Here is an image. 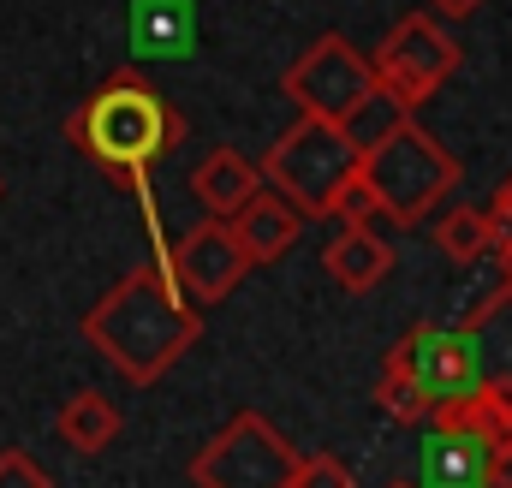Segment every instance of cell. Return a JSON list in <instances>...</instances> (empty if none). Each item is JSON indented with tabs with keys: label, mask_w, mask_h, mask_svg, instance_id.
<instances>
[{
	"label": "cell",
	"mask_w": 512,
	"mask_h": 488,
	"mask_svg": "<svg viewBox=\"0 0 512 488\" xmlns=\"http://www.w3.org/2000/svg\"><path fill=\"white\" fill-rule=\"evenodd\" d=\"M203 334L197 304L173 286L167 268H131L114 292L96 298V310L84 316V340L126 375L131 387L161 381Z\"/></svg>",
	"instance_id": "cell-1"
},
{
	"label": "cell",
	"mask_w": 512,
	"mask_h": 488,
	"mask_svg": "<svg viewBox=\"0 0 512 488\" xmlns=\"http://www.w3.org/2000/svg\"><path fill=\"white\" fill-rule=\"evenodd\" d=\"M66 137L102 161L114 179H126L131 191L143 185V173L185 137V120L137 78V72H114V84H102L72 120H66Z\"/></svg>",
	"instance_id": "cell-2"
},
{
	"label": "cell",
	"mask_w": 512,
	"mask_h": 488,
	"mask_svg": "<svg viewBox=\"0 0 512 488\" xmlns=\"http://www.w3.org/2000/svg\"><path fill=\"white\" fill-rule=\"evenodd\" d=\"M358 179L370 185V197L382 203L387 221L417 227V221L465 179V167H459V155H447L423 125L405 114L382 143H370V149L358 155Z\"/></svg>",
	"instance_id": "cell-3"
},
{
	"label": "cell",
	"mask_w": 512,
	"mask_h": 488,
	"mask_svg": "<svg viewBox=\"0 0 512 488\" xmlns=\"http://www.w3.org/2000/svg\"><path fill=\"white\" fill-rule=\"evenodd\" d=\"M262 179L298 203L310 221L334 209V197L358 179V149L352 137L340 131L334 120H316V114H298V125H286L274 137V149L262 155Z\"/></svg>",
	"instance_id": "cell-4"
},
{
	"label": "cell",
	"mask_w": 512,
	"mask_h": 488,
	"mask_svg": "<svg viewBox=\"0 0 512 488\" xmlns=\"http://www.w3.org/2000/svg\"><path fill=\"white\" fill-rule=\"evenodd\" d=\"M459 60H465L459 36L441 24V12H405V18H393V30L382 36L370 72H376V84L399 108H423L459 72Z\"/></svg>",
	"instance_id": "cell-5"
},
{
	"label": "cell",
	"mask_w": 512,
	"mask_h": 488,
	"mask_svg": "<svg viewBox=\"0 0 512 488\" xmlns=\"http://www.w3.org/2000/svg\"><path fill=\"white\" fill-rule=\"evenodd\" d=\"M292 471H298V453L286 447V435L262 411H239L191 459L197 488H292Z\"/></svg>",
	"instance_id": "cell-6"
},
{
	"label": "cell",
	"mask_w": 512,
	"mask_h": 488,
	"mask_svg": "<svg viewBox=\"0 0 512 488\" xmlns=\"http://www.w3.org/2000/svg\"><path fill=\"white\" fill-rule=\"evenodd\" d=\"M280 90L298 102V114L346 125L376 96V72H370V54H358L346 36H322V42H310L292 60V72L280 78Z\"/></svg>",
	"instance_id": "cell-7"
},
{
	"label": "cell",
	"mask_w": 512,
	"mask_h": 488,
	"mask_svg": "<svg viewBox=\"0 0 512 488\" xmlns=\"http://www.w3.org/2000/svg\"><path fill=\"white\" fill-rule=\"evenodd\" d=\"M167 274H173V286H179L191 304H221V298L251 274V262H245V250L233 239V227L209 215V221H197L185 239L173 244Z\"/></svg>",
	"instance_id": "cell-8"
},
{
	"label": "cell",
	"mask_w": 512,
	"mask_h": 488,
	"mask_svg": "<svg viewBox=\"0 0 512 488\" xmlns=\"http://www.w3.org/2000/svg\"><path fill=\"white\" fill-rule=\"evenodd\" d=\"M387 369H405L411 381H423L435 399H453L465 387H477V364H471V346L459 328H435V322H417L393 352Z\"/></svg>",
	"instance_id": "cell-9"
},
{
	"label": "cell",
	"mask_w": 512,
	"mask_h": 488,
	"mask_svg": "<svg viewBox=\"0 0 512 488\" xmlns=\"http://www.w3.org/2000/svg\"><path fill=\"white\" fill-rule=\"evenodd\" d=\"M304 221H310V215H304L298 203H286L274 185H268V191L256 185L251 197L227 215V227H233V239H239V250H245V262H251V268L280 262V256L292 250V239L304 233Z\"/></svg>",
	"instance_id": "cell-10"
},
{
	"label": "cell",
	"mask_w": 512,
	"mask_h": 488,
	"mask_svg": "<svg viewBox=\"0 0 512 488\" xmlns=\"http://www.w3.org/2000/svg\"><path fill=\"white\" fill-rule=\"evenodd\" d=\"M429 429H465V435H477V441L507 465L512 459V387L477 381V387H465V393H453V399H435Z\"/></svg>",
	"instance_id": "cell-11"
},
{
	"label": "cell",
	"mask_w": 512,
	"mask_h": 488,
	"mask_svg": "<svg viewBox=\"0 0 512 488\" xmlns=\"http://www.w3.org/2000/svg\"><path fill=\"white\" fill-rule=\"evenodd\" d=\"M131 54L137 60L197 54V6L191 0H131Z\"/></svg>",
	"instance_id": "cell-12"
},
{
	"label": "cell",
	"mask_w": 512,
	"mask_h": 488,
	"mask_svg": "<svg viewBox=\"0 0 512 488\" xmlns=\"http://www.w3.org/2000/svg\"><path fill=\"white\" fill-rule=\"evenodd\" d=\"M495 471H507V465L477 435L429 429V441H423V488H483Z\"/></svg>",
	"instance_id": "cell-13"
},
{
	"label": "cell",
	"mask_w": 512,
	"mask_h": 488,
	"mask_svg": "<svg viewBox=\"0 0 512 488\" xmlns=\"http://www.w3.org/2000/svg\"><path fill=\"white\" fill-rule=\"evenodd\" d=\"M465 346H471V364H477V381H501L512 387V286L489 292L471 316H465Z\"/></svg>",
	"instance_id": "cell-14"
},
{
	"label": "cell",
	"mask_w": 512,
	"mask_h": 488,
	"mask_svg": "<svg viewBox=\"0 0 512 488\" xmlns=\"http://www.w3.org/2000/svg\"><path fill=\"white\" fill-rule=\"evenodd\" d=\"M256 185H262V167H256L251 155H239V149H209V155L191 167V197H197L215 221H227Z\"/></svg>",
	"instance_id": "cell-15"
},
{
	"label": "cell",
	"mask_w": 512,
	"mask_h": 488,
	"mask_svg": "<svg viewBox=\"0 0 512 488\" xmlns=\"http://www.w3.org/2000/svg\"><path fill=\"white\" fill-rule=\"evenodd\" d=\"M322 268L334 274V286H346V292H370V286H382L387 268H393V244L376 239L370 227H346L340 239L322 250Z\"/></svg>",
	"instance_id": "cell-16"
},
{
	"label": "cell",
	"mask_w": 512,
	"mask_h": 488,
	"mask_svg": "<svg viewBox=\"0 0 512 488\" xmlns=\"http://www.w3.org/2000/svg\"><path fill=\"white\" fill-rule=\"evenodd\" d=\"M54 435H60L72 453H108V447L120 441V405H114L108 393L84 387V393H72V399L60 405Z\"/></svg>",
	"instance_id": "cell-17"
},
{
	"label": "cell",
	"mask_w": 512,
	"mask_h": 488,
	"mask_svg": "<svg viewBox=\"0 0 512 488\" xmlns=\"http://www.w3.org/2000/svg\"><path fill=\"white\" fill-rule=\"evenodd\" d=\"M435 244H441V256H453V262H483V256L495 250V221H489L483 209H447V215L435 221Z\"/></svg>",
	"instance_id": "cell-18"
},
{
	"label": "cell",
	"mask_w": 512,
	"mask_h": 488,
	"mask_svg": "<svg viewBox=\"0 0 512 488\" xmlns=\"http://www.w3.org/2000/svg\"><path fill=\"white\" fill-rule=\"evenodd\" d=\"M376 405H382L393 423H429V411H435V393H429L423 381H411L405 369H387L382 381H376Z\"/></svg>",
	"instance_id": "cell-19"
},
{
	"label": "cell",
	"mask_w": 512,
	"mask_h": 488,
	"mask_svg": "<svg viewBox=\"0 0 512 488\" xmlns=\"http://www.w3.org/2000/svg\"><path fill=\"white\" fill-rule=\"evenodd\" d=\"M405 114H411V108H399L382 84H376V96H370V102H364V108H358L346 125H340V131H346V137H352V149L364 155V149H370V143H382V137H387L399 120H405Z\"/></svg>",
	"instance_id": "cell-20"
},
{
	"label": "cell",
	"mask_w": 512,
	"mask_h": 488,
	"mask_svg": "<svg viewBox=\"0 0 512 488\" xmlns=\"http://www.w3.org/2000/svg\"><path fill=\"white\" fill-rule=\"evenodd\" d=\"M292 488H358V483H352V465L340 453H310V459H298Z\"/></svg>",
	"instance_id": "cell-21"
},
{
	"label": "cell",
	"mask_w": 512,
	"mask_h": 488,
	"mask_svg": "<svg viewBox=\"0 0 512 488\" xmlns=\"http://www.w3.org/2000/svg\"><path fill=\"white\" fill-rule=\"evenodd\" d=\"M0 488H54V477H48L24 447H6V453H0Z\"/></svg>",
	"instance_id": "cell-22"
},
{
	"label": "cell",
	"mask_w": 512,
	"mask_h": 488,
	"mask_svg": "<svg viewBox=\"0 0 512 488\" xmlns=\"http://www.w3.org/2000/svg\"><path fill=\"white\" fill-rule=\"evenodd\" d=\"M328 215H340L346 227H370V215H382V203L370 197V185H364V179H352V185L334 197V209H328Z\"/></svg>",
	"instance_id": "cell-23"
},
{
	"label": "cell",
	"mask_w": 512,
	"mask_h": 488,
	"mask_svg": "<svg viewBox=\"0 0 512 488\" xmlns=\"http://www.w3.org/2000/svg\"><path fill=\"white\" fill-rule=\"evenodd\" d=\"M483 215L495 221V250H501V239H512V179L501 185V191H495V203H489Z\"/></svg>",
	"instance_id": "cell-24"
},
{
	"label": "cell",
	"mask_w": 512,
	"mask_h": 488,
	"mask_svg": "<svg viewBox=\"0 0 512 488\" xmlns=\"http://www.w3.org/2000/svg\"><path fill=\"white\" fill-rule=\"evenodd\" d=\"M429 6H435L441 18H471V12H477L483 0H429Z\"/></svg>",
	"instance_id": "cell-25"
},
{
	"label": "cell",
	"mask_w": 512,
	"mask_h": 488,
	"mask_svg": "<svg viewBox=\"0 0 512 488\" xmlns=\"http://www.w3.org/2000/svg\"><path fill=\"white\" fill-rule=\"evenodd\" d=\"M495 256H501V274H507V286H512V239H501V250H495Z\"/></svg>",
	"instance_id": "cell-26"
},
{
	"label": "cell",
	"mask_w": 512,
	"mask_h": 488,
	"mask_svg": "<svg viewBox=\"0 0 512 488\" xmlns=\"http://www.w3.org/2000/svg\"><path fill=\"white\" fill-rule=\"evenodd\" d=\"M483 488H512V477H507V471H495V477H489Z\"/></svg>",
	"instance_id": "cell-27"
},
{
	"label": "cell",
	"mask_w": 512,
	"mask_h": 488,
	"mask_svg": "<svg viewBox=\"0 0 512 488\" xmlns=\"http://www.w3.org/2000/svg\"><path fill=\"white\" fill-rule=\"evenodd\" d=\"M387 488H411V483H387Z\"/></svg>",
	"instance_id": "cell-28"
}]
</instances>
